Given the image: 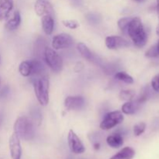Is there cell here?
Instances as JSON below:
<instances>
[{
	"instance_id": "1",
	"label": "cell",
	"mask_w": 159,
	"mask_h": 159,
	"mask_svg": "<svg viewBox=\"0 0 159 159\" xmlns=\"http://www.w3.org/2000/svg\"><path fill=\"white\" fill-rule=\"evenodd\" d=\"M126 32L130 37L135 46L142 48L148 41V35L139 17H132Z\"/></svg>"
},
{
	"instance_id": "2",
	"label": "cell",
	"mask_w": 159,
	"mask_h": 159,
	"mask_svg": "<svg viewBox=\"0 0 159 159\" xmlns=\"http://www.w3.org/2000/svg\"><path fill=\"white\" fill-rule=\"evenodd\" d=\"M14 133L20 139L30 141L34 138L35 134L34 124L26 116H20L14 124Z\"/></svg>"
},
{
	"instance_id": "3",
	"label": "cell",
	"mask_w": 159,
	"mask_h": 159,
	"mask_svg": "<svg viewBox=\"0 0 159 159\" xmlns=\"http://www.w3.org/2000/svg\"><path fill=\"white\" fill-rule=\"evenodd\" d=\"M34 89L39 103L47 106L49 102V79L47 76H40L34 81Z\"/></svg>"
},
{
	"instance_id": "4",
	"label": "cell",
	"mask_w": 159,
	"mask_h": 159,
	"mask_svg": "<svg viewBox=\"0 0 159 159\" xmlns=\"http://www.w3.org/2000/svg\"><path fill=\"white\" fill-rule=\"evenodd\" d=\"M44 59L47 65L54 72H59L61 71L63 67V61L61 57L52 48L48 47L44 49Z\"/></svg>"
},
{
	"instance_id": "5",
	"label": "cell",
	"mask_w": 159,
	"mask_h": 159,
	"mask_svg": "<svg viewBox=\"0 0 159 159\" xmlns=\"http://www.w3.org/2000/svg\"><path fill=\"white\" fill-rule=\"evenodd\" d=\"M124 117L122 112L120 111H113L110 112L104 116L103 120L100 124V128L102 130H108L113 128L118 124H121L124 121Z\"/></svg>"
},
{
	"instance_id": "6",
	"label": "cell",
	"mask_w": 159,
	"mask_h": 159,
	"mask_svg": "<svg viewBox=\"0 0 159 159\" xmlns=\"http://www.w3.org/2000/svg\"><path fill=\"white\" fill-rule=\"evenodd\" d=\"M73 38L68 34H57L52 39V47L55 50L68 48L73 44Z\"/></svg>"
},
{
	"instance_id": "7",
	"label": "cell",
	"mask_w": 159,
	"mask_h": 159,
	"mask_svg": "<svg viewBox=\"0 0 159 159\" xmlns=\"http://www.w3.org/2000/svg\"><path fill=\"white\" fill-rule=\"evenodd\" d=\"M68 143L70 150L75 154H82L85 152V147L75 133L72 130H69L68 135Z\"/></svg>"
},
{
	"instance_id": "8",
	"label": "cell",
	"mask_w": 159,
	"mask_h": 159,
	"mask_svg": "<svg viewBox=\"0 0 159 159\" xmlns=\"http://www.w3.org/2000/svg\"><path fill=\"white\" fill-rule=\"evenodd\" d=\"M34 9L39 16H43L45 15L54 16V8L48 0H37L34 6Z\"/></svg>"
},
{
	"instance_id": "9",
	"label": "cell",
	"mask_w": 159,
	"mask_h": 159,
	"mask_svg": "<svg viewBox=\"0 0 159 159\" xmlns=\"http://www.w3.org/2000/svg\"><path fill=\"white\" fill-rule=\"evenodd\" d=\"M9 151L12 159H21L22 148L20 144V139L15 133L11 135L9 141Z\"/></svg>"
},
{
	"instance_id": "10",
	"label": "cell",
	"mask_w": 159,
	"mask_h": 159,
	"mask_svg": "<svg viewBox=\"0 0 159 159\" xmlns=\"http://www.w3.org/2000/svg\"><path fill=\"white\" fill-rule=\"evenodd\" d=\"M106 46L109 49H117V48H126L130 45L126 39L120 36H109L105 40Z\"/></svg>"
},
{
	"instance_id": "11",
	"label": "cell",
	"mask_w": 159,
	"mask_h": 159,
	"mask_svg": "<svg viewBox=\"0 0 159 159\" xmlns=\"http://www.w3.org/2000/svg\"><path fill=\"white\" fill-rule=\"evenodd\" d=\"M85 105V99L82 96H68L65 100V106L68 110H80Z\"/></svg>"
},
{
	"instance_id": "12",
	"label": "cell",
	"mask_w": 159,
	"mask_h": 159,
	"mask_svg": "<svg viewBox=\"0 0 159 159\" xmlns=\"http://www.w3.org/2000/svg\"><path fill=\"white\" fill-rule=\"evenodd\" d=\"M141 104L142 103L140 102L138 99L134 101H127L126 103H124L122 106V107H121V111H122V113H125L127 115L134 114V113H135L139 110Z\"/></svg>"
},
{
	"instance_id": "13",
	"label": "cell",
	"mask_w": 159,
	"mask_h": 159,
	"mask_svg": "<svg viewBox=\"0 0 159 159\" xmlns=\"http://www.w3.org/2000/svg\"><path fill=\"white\" fill-rule=\"evenodd\" d=\"M13 8V0H0V20L7 18Z\"/></svg>"
},
{
	"instance_id": "14",
	"label": "cell",
	"mask_w": 159,
	"mask_h": 159,
	"mask_svg": "<svg viewBox=\"0 0 159 159\" xmlns=\"http://www.w3.org/2000/svg\"><path fill=\"white\" fill-rule=\"evenodd\" d=\"M42 28L47 35H51L54 30V16L51 15H45L41 19Z\"/></svg>"
},
{
	"instance_id": "15",
	"label": "cell",
	"mask_w": 159,
	"mask_h": 159,
	"mask_svg": "<svg viewBox=\"0 0 159 159\" xmlns=\"http://www.w3.org/2000/svg\"><path fill=\"white\" fill-rule=\"evenodd\" d=\"M21 23V16L19 11H15L12 18L7 21L5 25V27L7 30L12 31L17 29Z\"/></svg>"
},
{
	"instance_id": "16",
	"label": "cell",
	"mask_w": 159,
	"mask_h": 159,
	"mask_svg": "<svg viewBox=\"0 0 159 159\" xmlns=\"http://www.w3.org/2000/svg\"><path fill=\"white\" fill-rule=\"evenodd\" d=\"M107 142L110 147L113 148H118L124 144V138H123L121 134L116 133L107 137Z\"/></svg>"
},
{
	"instance_id": "17",
	"label": "cell",
	"mask_w": 159,
	"mask_h": 159,
	"mask_svg": "<svg viewBox=\"0 0 159 159\" xmlns=\"http://www.w3.org/2000/svg\"><path fill=\"white\" fill-rule=\"evenodd\" d=\"M135 155V151L132 148L125 147L115 154L110 159H132Z\"/></svg>"
},
{
	"instance_id": "18",
	"label": "cell",
	"mask_w": 159,
	"mask_h": 159,
	"mask_svg": "<svg viewBox=\"0 0 159 159\" xmlns=\"http://www.w3.org/2000/svg\"><path fill=\"white\" fill-rule=\"evenodd\" d=\"M77 48H78V51H79V53L81 54V55L85 58L86 60L90 61H94V55L93 54V53L91 52L89 49L88 48V47L83 43H79L77 45Z\"/></svg>"
},
{
	"instance_id": "19",
	"label": "cell",
	"mask_w": 159,
	"mask_h": 159,
	"mask_svg": "<svg viewBox=\"0 0 159 159\" xmlns=\"http://www.w3.org/2000/svg\"><path fill=\"white\" fill-rule=\"evenodd\" d=\"M19 71L21 75L28 77L32 74V63L31 61H24L21 62L19 66Z\"/></svg>"
},
{
	"instance_id": "20",
	"label": "cell",
	"mask_w": 159,
	"mask_h": 159,
	"mask_svg": "<svg viewBox=\"0 0 159 159\" xmlns=\"http://www.w3.org/2000/svg\"><path fill=\"white\" fill-rule=\"evenodd\" d=\"M32 74L34 75H40L43 71V65L39 60H32Z\"/></svg>"
},
{
	"instance_id": "21",
	"label": "cell",
	"mask_w": 159,
	"mask_h": 159,
	"mask_svg": "<svg viewBox=\"0 0 159 159\" xmlns=\"http://www.w3.org/2000/svg\"><path fill=\"white\" fill-rule=\"evenodd\" d=\"M115 79L117 80L122 81V82H125L127 84H132L134 83V79L130 75H129L127 73L124 72V71H119L115 74Z\"/></svg>"
},
{
	"instance_id": "22",
	"label": "cell",
	"mask_w": 159,
	"mask_h": 159,
	"mask_svg": "<svg viewBox=\"0 0 159 159\" xmlns=\"http://www.w3.org/2000/svg\"><path fill=\"white\" fill-rule=\"evenodd\" d=\"M147 57H159V40L155 45L151 47L145 53Z\"/></svg>"
},
{
	"instance_id": "23",
	"label": "cell",
	"mask_w": 159,
	"mask_h": 159,
	"mask_svg": "<svg viewBox=\"0 0 159 159\" xmlns=\"http://www.w3.org/2000/svg\"><path fill=\"white\" fill-rule=\"evenodd\" d=\"M135 93L133 90H122L120 93V98L122 100L130 101L134 97Z\"/></svg>"
},
{
	"instance_id": "24",
	"label": "cell",
	"mask_w": 159,
	"mask_h": 159,
	"mask_svg": "<svg viewBox=\"0 0 159 159\" xmlns=\"http://www.w3.org/2000/svg\"><path fill=\"white\" fill-rule=\"evenodd\" d=\"M131 18L132 17H124V18L120 19V20L118 21L117 23L118 26H119V28L121 30L124 31V32H126L127 26H128Z\"/></svg>"
},
{
	"instance_id": "25",
	"label": "cell",
	"mask_w": 159,
	"mask_h": 159,
	"mask_svg": "<svg viewBox=\"0 0 159 159\" xmlns=\"http://www.w3.org/2000/svg\"><path fill=\"white\" fill-rule=\"evenodd\" d=\"M146 129V124L144 123H139L134 127V134L136 137L140 136L144 132Z\"/></svg>"
},
{
	"instance_id": "26",
	"label": "cell",
	"mask_w": 159,
	"mask_h": 159,
	"mask_svg": "<svg viewBox=\"0 0 159 159\" xmlns=\"http://www.w3.org/2000/svg\"><path fill=\"white\" fill-rule=\"evenodd\" d=\"M62 24L66 27L69 28V29H76L79 26V23L76 20H62Z\"/></svg>"
},
{
	"instance_id": "27",
	"label": "cell",
	"mask_w": 159,
	"mask_h": 159,
	"mask_svg": "<svg viewBox=\"0 0 159 159\" xmlns=\"http://www.w3.org/2000/svg\"><path fill=\"white\" fill-rule=\"evenodd\" d=\"M152 87L155 92L159 93V74L156 75L152 80Z\"/></svg>"
},
{
	"instance_id": "28",
	"label": "cell",
	"mask_w": 159,
	"mask_h": 159,
	"mask_svg": "<svg viewBox=\"0 0 159 159\" xmlns=\"http://www.w3.org/2000/svg\"><path fill=\"white\" fill-rule=\"evenodd\" d=\"M8 93H9V87L5 86L4 88L0 91V99H4L5 97H6Z\"/></svg>"
},
{
	"instance_id": "29",
	"label": "cell",
	"mask_w": 159,
	"mask_h": 159,
	"mask_svg": "<svg viewBox=\"0 0 159 159\" xmlns=\"http://www.w3.org/2000/svg\"><path fill=\"white\" fill-rule=\"evenodd\" d=\"M83 64L81 63V62H78L77 64L75 65V71H76V72H79V71H81L82 69H83Z\"/></svg>"
},
{
	"instance_id": "30",
	"label": "cell",
	"mask_w": 159,
	"mask_h": 159,
	"mask_svg": "<svg viewBox=\"0 0 159 159\" xmlns=\"http://www.w3.org/2000/svg\"><path fill=\"white\" fill-rule=\"evenodd\" d=\"M93 146H94V148L96 149V150H99V148H100V144H99V142H96L94 143Z\"/></svg>"
},
{
	"instance_id": "31",
	"label": "cell",
	"mask_w": 159,
	"mask_h": 159,
	"mask_svg": "<svg viewBox=\"0 0 159 159\" xmlns=\"http://www.w3.org/2000/svg\"><path fill=\"white\" fill-rule=\"evenodd\" d=\"M2 121H3V113H2V112H0V126H1Z\"/></svg>"
},
{
	"instance_id": "32",
	"label": "cell",
	"mask_w": 159,
	"mask_h": 159,
	"mask_svg": "<svg viewBox=\"0 0 159 159\" xmlns=\"http://www.w3.org/2000/svg\"><path fill=\"white\" fill-rule=\"evenodd\" d=\"M157 12L159 16V0H157Z\"/></svg>"
},
{
	"instance_id": "33",
	"label": "cell",
	"mask_w": 159,
	"mask_h": 159,
	"mask_svg": "<svg viewBox=\"0 0 159 159\" xmlns=\"http://www.w3.org/2000/svg\"><path fill=\"white\" fill-rule=\"evenodd\" d=\"M157 34L159 36V25H158V28H157Z\"/></svg>"
},
{
	"instance_id": "34",
	"label": "cell",
	"mask_w": 159,
	"mask_h": 159,
	"mask_svg": "<svg viewBox=\"0 0 159 159\" xmlns=\"http://www.w3.org/2000/svg\"><path fill=\"white\" fill-rule=\"evenodd\" d=\"M134 1L138 2H143V1H144V0H134Z\"/></svg>"
},
{
	"instance_id": "35",
	"label": "cell",
	"mask_w": 159,
	"mask_h": 159,
	"mask_svg": "<svg viewBox=\"0 0 159 159\" xmlns=\"http://www.w3.org/2000/svg\"><path fill=\"white\" fill-rule=\"evenodd\" d=\"M74 1H77V2H79V1H81V0H74Z\"/></svg>"
},
{
	"instance_id": "36",
	"label": "cell",
	"mask_w": 159,
	"mask_h": 159,
	"mask_svg": "<svg viewBox=\"0 0 159 159\" xmlns=\"http://www.w3.org/2000/svg\"><path fill=\"white\" fill-rule=\"evenodd\" d=\"M68 159H71V158H68Z\"/></svg>"
},
{
	"instance_id": "37",
	"label": "cell",
	"mask_w": 159,
	"mask_h": 159,
	"mask_svg": "<svg viewBox=\"0 0 159 159\" xmlns=\"http://www.w3.org/2000/svg\"><path fill=\"white\" fill-rule=\"evenodd\" d=\"M0 60H1V57H0Z\"/></svg>"
}]
</instances>
